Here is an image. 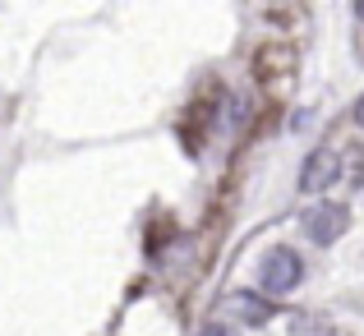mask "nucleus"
Instances as JSON below:
<instances>
[{
	"mask_svg": "<svg viewBox=\"0 0 364 336\" xmlns=\"http://www.w3.org/2000/svg\"><path fill=\"white\" fill-rule=\"evenodd\" d=\"M300 276H304V263H300V254L286 249V244L267 249V254L258 258V286H263V295H272V300L291 295L295 286H300Z\"/></svg>",
	"mask_w": 364,
	"mask_h": 336,
	"instance_id": "obj_1",
	"label": "nucleus"
},
{
	"mask_svg": "<svg viewBox=\"0 0 364 336\" xmlns=\"http://www.w3.org/2000/svg\"><path fill=\"white\" fill-rule=\"evenodd\" d=\"M198 336H235V332L226 327V323H213V327H203V332H198Z\"/></svg>",
	"mask_w": 364,
	"mask_h": 336,
	"instance_id": "obj_6",
	"label": "nucleus"
},
{
	"mask_svg": "<svg viewBox=\"0 0 364 336\" xmlns=\"http://www.w3.org/2000/svg\"><path fill=\"white\" fill-rule=\"evenodd\" d=\"M355 124H360V129H364V97L355 102Z\"/></svg>",
	"mask_w": 364,
	"mask_h": 336,
	"instance_id": "obj_7",
	"label": "nucleus"
},
{
	"mask_svg": "<svg viewBox=\"0 0 364 336\" xmlns=\"http://www.w3.org/2000/svg\"><path fill=\"white\" fill-rule=\"evenodd\" d=\"M346 222H350V212L341 203H318V207H309V212L300 217V230L314 239V244H332V239L346 230Z\"/></svg>",
	"mask_w": 364,
	"mask_h": 336,
	"instance_id": "obj_2",
	"label": "nucleus"
},
{
	"mask_svg": "<svg viewBox=\"0 0 364 336\" xmlns=\"http://www.w3.org/2000/svg\"><path fill=\"white\" fill-rule=\"evenodd\" d=\"M337 175H341V157L332 148H314L309 157H304L300 180H295V185H300V194H323Z\"/></svg>",
	"mask_w": 364,
	"mask_h": 336,
	"instance_id": "obj_3",
	"label": "nucleus"
},
{
	"mask_svg": "<svg viewBox=\"0 0 364 336\" xmlns=\"http://www.w3.org/2000/svg\"><path fill=\"white\" fill-rule=\"evenodd\" d=\"M222 313H226V318H235V323H267V318H272L267 300H263V295H254V291H231L222 300Z\"/></svg>",
	"mask_w": 364,
	"mask_h": 336,
	"instance_id": "obj_4",
	"label": "nucleus"
},
{
	"mask_svg": "<svg viewBox=\"0 0 364 336\" xmlns=\"http://www.w3.org/2000/svg\"><path fill=\"white\" fill-rule=\"evenodd\" d=\"M291 336H332L328 323H318V318H295L291 323Z\"/></svg>",
	"mask_w": 364,
	"mask_h": 336,
	"instance_id": "obj_5",
	"label": "nucleus"
},
{
	"mask_svg": "<svg viewBox=\"0 0 364 336\" xmlns=\"http://www.w3.org/2000/svg\"><path fill=\"white\" fill-rule=\"evenodd\" d=\"M355 14H360V18H364V0H360V5H355Z\"/></svg>",
	"mask_w": 364,
	"mask_h": 336,
	"instance_id": "obj_8",
	"label": "nucleus"
}]
</instances>
